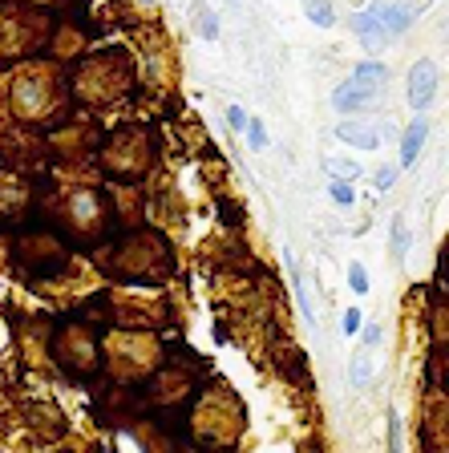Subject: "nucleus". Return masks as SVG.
Listing matches in <instances>:
<instances>
[{
	"label": "nucleus",
	"instance_id": "f3484780",
	"mask_svg": "<svg viewBox=\"0 0 449 453\" xmlns=\"http://www.w3.org/2000/svg\"><path fill=\"white\" fill-rule=\"evenodd\" d=\"M377 344H381V324H368L364 328V352H372Z\"/></svg>",
	"mask_w": 449,
	"mask_h": 453
},
{
	"label": "nucleus",
	"instance_id": "20e7f679",
	"mask_svg": "<svg viewBox=\"0 0 449 453\" xmlns=\"http://www.w3.org/2000/svg\"><path fill=\"white\" fill-rule=\"evenodd\" d=\"M364 101H372V90H360L352 81H340V85L332 90V110H336V114H357Z\"/></svg>",
	"mask_w": 449,
	"mask_h": 453
},
{
	"label": "nucleus",
	"instance_id": "9b49d317",
	"mask_svg": "<svg viewBox=\"0 0 449 453\" xmlns=\"http://www.w3.org/2000/svg\"><path fill=\"white\" fill-rule=\"evenodd\" d=\"M348 376H352V385H368V381H372V361H368V352H360L357 361H352V372H348Z\"/></svg>",
	"mask_w": 449,
	"mask_h": 453
},
{
	"label": "nucleus",
	"instance_id": "dca6fc26",
	"mask_svg": "<svg viewBox=\"0 0 449 453\" xmlns=\"http://www.w3.org/2000/svg\"><path fill=\"white\" fill-rule=\"evenodd\" d=\"M199 32H203L207 41H214V37H219V17H214V12H207V8H203V12H199Z\"/></svg>",
	"mask_w": 449,
	"mask_h": 453
},
{
	"label": "nucleus",
	"instance_id": "2eb2a0df",
	"mask_svg": "<svg viewBox=\"0 0 449 453\" xmlns=\"http://www.w3.org/2000/svg\"><path fill=\"white\" fill-rule=\"evenodd\" d=\"M328 166L336 170V179H344V182H352V179L360 174V166H357V162H344V158H332Z\"/></svg>",
	"mask_w": 449,
	"mask_h": 453
},
{
	"label": "nucleus",
	"instance_id": "9d476101",
	"mask_svg": "<svg viewBox=\"0 0 449 453\" xmlns=\"http://www.w3.org/2000/svg\"><path fill=\"white\" fill-rule=\"evenodd\" d=\"M332 203H336V207H352V203H357V190H352V182L332 179Z\"/></svg>",
	"mask_w": 449,
	"mask_h": 453
},
{
	"label": "nucleus",
	"instance_id": "7ed1b4c3",
	"mask_svg": "<svg viewBox=\"0 0 449 453\" xmlns=\"http://www.w3.org/2000/svg\"><path fill=\"white\" fill-rule=\"evenodd\" d=\"M336 138L344 142V146H357V150H377L381 146V134L372 130V125H364V121H340L336 125Z\"/></svg>",
	"mask_w": 449,
	"mask_h": 453
},
{
	"label": "nucleus",
	"instance_id": "f03ea898",
	"mask_svg": "<svg viewBox=\"0 0 449 453\" xmlns=\"http://www.w3.org/2000/svg\"><path fill=\"white\" fill-rule=\"evenodd\" d=\"M372 12L381 17V25L389 32H405L413 25V17H417V8H413V0H392V4H372Z\"/></svg>",
	"mask_w": 449,
	"mask_h": 453
},
{
	"label": "nucleus",
	"instance_id": "f8f14e48",
	"mask_svg": "<svg viewBox=\"0 0 449 453\" xmlns=\"http://www.w3.org/2000/svg\"><path fill=\"white\" fill-rule=\"evenodd\" d=\"M348 283H352L357 296H364V292H368V272H364L360 263H348Z\"/></svg>",
	"mask_w": 449,
	"mask_h": 453
},
{
	"label": "nucleus",
	"instance_id": "f257e3e1",
	"mask_svg": "<svg viewBox=\"0 0 449 453\" xmlns=\"http://www.w3.org/2000/svg\"><path fill=\"white\" fill-rule=\"evenodd\" d=\"M433 93H437V65L425 57L409 69V105L413 110H429Z\"/></svg>",
	"mask_w": 449,
	"mask_h": 453
},
{
	"label": "nucleus",
	"instance_id": "0eeeda50",
	"mask_svg": "<svg viewBox=\"0 0 449 453\" xmlns=\"http://www.w3.org/2000/svg\"><path fill=\"white\" fill-rule=\"evenodd\" d=\"M303 17H308L312 25H320V29H332V25H336V12H332L328 0H303Z\"/></svg>",
	"mask_w": 449,
	"mask_h": 453
},
{
	"label": "nucleus",
	"instance_id": "39448f33",
	"mask_svg": "<svg viewBox=\"0 0 449 453\" xmlns=\"http://www.w3.org/2000/svg\"><path fill=\"white\" fill-rule=\"evenodd\" d=\"M425 134H429V125H425V118H417L409 130H405V138H401V170H409L413 162H417L421 146H425Z\"/></svg>",
	"mask_w": 449,
	"mask_h": 453
},
{
	"label": "nucleus",
	"instance_id": "6e6552de",
	"mask_svg": "<svg viewBox=\"0 0 449 453\" xmlns=\"http://www.w3.org/2000/svg\"><path fill=\"white\" fill-rule=\"evenodd\" d=\"M409 251V231H405V214H392V259H405Z\"/></svg>",
	"mask_w": 449,
	"mask_h": 453
},
{
	"label": "nucleus",
	"instance_id": "1a4fd4ad",
	"mask_svg": "<svg viewBox=\"0 0 449 453\" xmlns=\"http://www.w3.org/2000/svg\"><path fill=\"white\" fill-rule=\"evenodd\" d=\"M247 146L259 154V150H268V130H263V121L259 118H251L247 121Z\"/></svg>",
	"mask_w": 449,
	"mask_h": 453
},
{
	"label": "nucleus",
	"instance_id": "423d86ee",
	"mask_svg": "<svg viewBox=\"0 0 449 453\" xmlns=\"http://www.w3.org/2000/svg\"><path fill=\"white\" fill-rule=\"evenodd\" d=\"M352 85H360V90H377L381 81H385V65L381 61H360L357 69H352V77H348Z\"/></svg>",
	"mask_w": 449,
	"mask_h": 453
},
{
	"label": "nucleus",
	"instance_id": "6ab92c4d",
	"mask_svg": "<svg viewBox=\"0 0 449 453\" xmlns=\"http://www.w3.org/2000/svg\"><path fill=\"white\" fill-rule=\"evenodd\" d=\"M227 121H231V125H243V130H247V114H243L239 105H231V110H227Z\"/></svg>",
	"mask_w": 449,
	"mask_h": 453
},
{
	"label": "nucleus",
	"instance_id": "ddd939ff",
	"mask_svg": "<svg viewBox=\"0 0 449 453\" xmlns=\"http://www.w3.org/2000/svg\"><path fill=\"white\" fill-rule=\"evenodd\" d=\"M340 328H344V336H357L360 328H364V316H360V308H348V312H344Z\"/></svg>",
	"mask_w": 449,
	"mask_h": 453
},
{
	"label": "nucleus",
	"instance_id": "4468645a",
	"mask_svg": "<svg viewBox=\"0 0 449 453\" xmlns=\"http://www.w3.org/2000/svg\"><path fill=\"white\" fill-rule=\"evenodd\" d=\"M389 453H401V413L389 409Z\"/></svg>",
	"mask_w": 449,
	"mask_h": 453
},
{
	"label": "nucleus",
	"instance_id": "a211bd4d",
	"mask_svg": "<svg viewBox=\"0 0 449 453\" xmlns=\"http://www.w3.org/2000/svg\"><path fill=\"white\" fill-rule=\"evenodd\" d=\"M392 179H397V170H381V174L372 179V186H377V190H389V186H392Z\"/></svg>",
	"mask_w": 449,
	"mask_h": 453
}]
</instances>
